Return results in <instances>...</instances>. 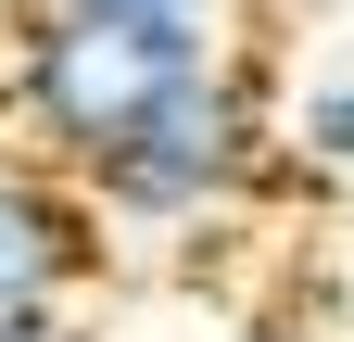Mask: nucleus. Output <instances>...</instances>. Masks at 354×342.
<instances>
[{"mask_svg": "<svg viewBox=\"0 0 354 342\" xmlns=\"http://www.w3.org/2000/svg\"><path fill=\"white\" fill-rule=\"evenodd\" d=\"M266 178H279V102H266V76L215 38L190 76H165L140 102V127H127L76 190H88L102 228H203V216H228V203H253Z\"/></svg>", "mask_w": 354, "mask_h": 342, "instance_id": "obj_2", "label": "nucleus"}, {"mask_svg": "<svg viewBox=\"0 0 354 342\" xmlns=\"http://www.w3.org/2000/svg\"><path fill=\"white\" fill-rule=\"evenodd\" d=\"M203 342H304V330H203Z\"/></svg>", "mask_w": 354, "mask_h": 342, "instance_id": "obj_7", "label": "nucleus"}, {"mask_svg": "<svg viewBox=\"0 0 354 342\" xmlns=\"http://www.w3.org/2000/svg\"><path fill=\"white\" fill-rule=\"evenodd\" d=\"M0 13H26V0H0Z\"/></svg>", "mask_w": 354, "mask_h": 342, "instance_id": "obj_8", "label": "nucleus"}, {"mask_svg": "<svg viewBox=\"0 0 354 342\" xmlns=\"http://www.w3.org/2000/svg\"><path fill=\"white\" fill-rule=\"evenodd\" d=\"M102 13H165V26H228V0H102Z\"/></svg>", "mask_w": 354, "mask_h": 342, "instance_id": "obj_5", "label": "nucleus"}, {"mask_svg": "<svg viewBox=\"0 0 354 342\" xmlns=\"http://www.w3.org/2000/svg\"><path fill=\"white\" fill-rule=\"evenodd\" d=\"M102 279V216L64 165H0V317H51Z\"/></svg>", "mask_w": 354, "mask_h": 342, "instance_id": "obj_3", "label": "nucleus"}, {"mask_svg": "<svg viewBox=\"0 0 354 342\" xmlns=\"http://www.w3.org/2000/svg\"><path fill=\"white\" fill-rule=\"evenodd\" d=\"M0 342H88V330H76V305H51V317H0Z\"/></svg>", "mask_w": 354, "mask_h": 342, "instance_id": "obj_6", "label": "nucleus"}, {"mask_svg": "<svg viewBox=\"0 0 354 342\" xmlns=\"http://www.w3.org/2000/svg\"><path fill=\"white\" fill-rule=\"evenodd\" d=\"M279 152L317 165V178H354V76H304L279 114Z\"/></svg>", "mask_w": 354, "mask_h": 342, "instance_id": "obj_4", "label": "nucleus"}, {"mask_svg": "<svg viewBox=\"0 0 354 342\" xmlns=\"http://www.w3.org/2000/svg\"><path fill=\"white\" fill-rule=\"evenodd\" d=\"M13 51H0V114L26 127L38 165H64V178H88L127 127H140V102L165 89V76H190L228 26H165V13H102V0H26Z\"/></svg>", "mask_w": 354, "mask_h": 342, "instance_id": "obj_1", "label": "nucleus"}]
</instances>
